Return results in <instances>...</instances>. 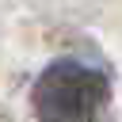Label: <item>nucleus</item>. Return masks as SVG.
Listing matches in <instances>:
<instances>
[{"instance_id":"obj_1","label":"nucleus","mask_w":122,"mask_h":122,"mask_svg":"<svg viewBox=\"0 0 122 122\" xmlns=\"http://www.w3.org/2000/svg\"><path fill=\"white\" fill-rule=\"evenodd\" d=\"M111 103V80L103 69L61 57L42 69L30 92V111L38 122H99Z\"/></svg>"}]
</instances>
